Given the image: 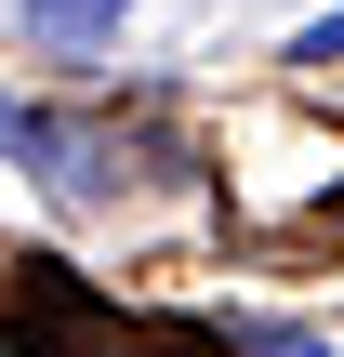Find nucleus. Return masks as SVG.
<instances>
[{
  "label": "nucleus",
  "instance_id": "obj_1",
  "mask_svg": "<svg viewBox=\"0 0 344 357\" xmlns=\"http://www.w3.org/2000/svg\"><path fill=\"white\" fill-rule=\"evenodd\" d=\"M119 13H133V0H27V40H40V53H106Z\"/></svg>",
  "mask_w": 344,
  "mask_h": 357
},
{
  "label": "nucleus",
  "instance_id": "obj_2",
  "mask_svg": "<svg viewBox=\"0 0 344 357\" xmlns=\"http://www.w3.org/2000/svg\"><path fill=\"white\" fill-rule=\"evenodd\" d=\"M292 66H344V13H318V26L292 40Z\"/></svg>",
  "mask_w": 344,
  "mask_h": 357
}]
</instances>
